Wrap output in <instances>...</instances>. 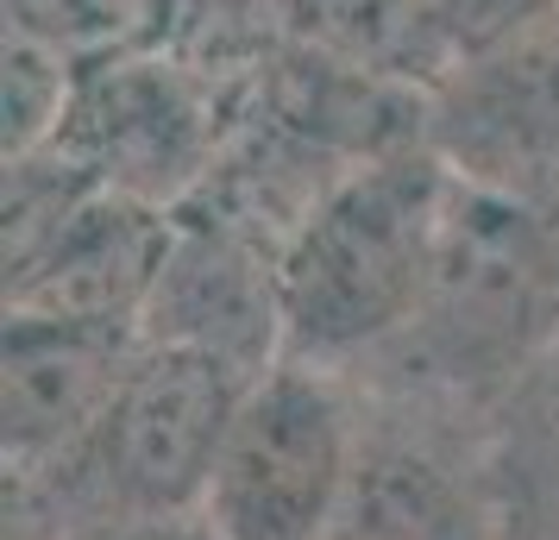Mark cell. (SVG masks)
<instances>
[{
    "instance_id": "8",
    "label": "cell",
    "mask_w": 559,
    "mask_h": 540,
    "mask_svg": "<svg viewBox=\"0 0 559 540\" xmlns=\"http://www.w3.org/2000/svg\"><path fill=\"white\" fill-rule=\"evenodd\" d=\"M145 327L76 321V314L7 309V478H51L95 434L102 409L127 377Z\"/></svg>"
},
{
    "instance_id": "4",
    "label": "cell",
    "mask_w": 559,
    "mask_h": 540,
    "mask_svg": "<svg viewBox=\"0 0 559 540\" xmlns=\"http://www.w3.org/2000/svg\"><path fill=\"white\" fill-rule=\"evenodd\" d=\"M252 107V63L195 57L182 45L88 70L57 157L139 207L177 214L227 164Z\"/></svg>"
},
{
    "instance_id": "10",
    "label": "cell",
    "mask_w": 559,
    "mask_h": 540,
    "mask_svg": "<svg viewBox=\"0 0 559 540\" xmlns=\"http://www.w3.org/2000/svg\"><path fill=\"white\" fill-rule=\"evenodd\" d=\"M490 434L515 540H559V352L490 403Z\"/></svg>"
},
{
    "instance_id": "9",
    "label": "cell",
    "mask_w": 559,
    "mask_h": 540,
    "mask_svg": "<svg viewBox=\"0 0 559 540\" xmlns=\"http://www.w3.org/2000/svg\"><path fill=\"white\" fill-rule=\"evenodd\" d=\"M264 20L283 45L415 95L453 70L440 0H264Z\"/></svg>"
},
{
    "instance_id": "5",
    "label": "cell",
    "mask_w": 559,
    "mask_h": 540,
    "mask_svg": "<svg viewBox=\"0 0 559 540\" xmlns=\"http://www.w3.org/2000/svg\"><path fill=\"white\" fill-rule=\"evenodd\" d=\"M328 540H515L490 409L421 384H358V453Z\"/></svg>"
},
{
    "instance_id": "2",
    "label": "cell",
    "mask_w": 559,
    "mask_h": 540,
    "mask_svg": "<svg viewBox=\"0 0 559 540\" xmlns=\"http://www.w3.org/2000/svg\"><path fill=\"white\" fill-rule=\"evenodd\" d=\"M547 352H559V189L503 195L459 182L428 309L353 384H421L490 409Z\"/></svg>"
},
{
    "instance_id": "14",
    "label": "cell",
    "mask_w": 559,
    "mask_h": 540,
    "mask_svg": "<svg viewBox=\"0 0 559 540\" xmlns=\"http://www.w3.org/2000/svg\"><path fill=\"white\" fill-rule=\"evenodd\" d=\"M547 13H559V0H440V26H447L453 63L484 51V45H503L522 26L547 20Z\"/></svg>"
},
{
    "instance_id": "7",
    "label": "cell",
    "mask_w": 559,
    "mask_h": 540,
    "mask_svg": "<svg viewBox=\"0 0 559 540\" xmlns=\"http://www.w3.org/2000/svg\"><path fill=\"white\" fill-rule=\"evenodd\" d=\"M428 145L472 189H559V13L459 57L428 88Z\"/></svg>"
},
{
    "instance_id": "1",
    "label": "cell",
    "mask_w": 559,
    "mask_h": 540,
    "mask_svg": "<svg viewBox=\"0 0 559 540\" xmlns=\"http://www.w3.org/2000/svg\"><path fill=\"white\" fill-rule=\"evenodd\" d=\"M453 202L459 177L428 132L340 170L277 252V359L378 371L428 309Z\"/></svg>"
},
{
    "instance_id": "11",
    "label": "cell",
    "mask_w": 559,
    "mask_h": 540,
    "mask_svg": "<svg viewBox=\"0 0 559 540\" xmlns=\"http://www.w3.org/2000/svg\"><path fill=\"white\" fill-rule=\"evenodd\" d=\"M182 0H7V32L57 51L82 76L177 45Z\"/></svg>"
},
{
    "instance_id": "12",
    "label": "cell",
    "mask_w": 559,
    "mask_h": 540,
    "mask_svg": "<svg viewBox=\"0 0 559 540\" xmlns=\"http://www.w3.org/2000/svg\"><path fill=\"white\" fill-rule=\"evenodd\" d=\"M82 70L63 63L57 51L32 45L20 32H7V164L57 152V139L70 127Z\"/></svg>"
},
{
    "instance_id": "13",
    "label": "cell",
    "mask_w": 559,
    "mask_h": 540,
    "mask_svg": "<svg viewBox=\"0 0 559 540\" xmlns=\"http://www.w3.org/2000/svg\"><path fill=\"white\" fill-rule=\"evenodd\" d=\"M7 540H221L202 509L182 515H107V521H70L45 490L7 478Z\"/></svg>"
},
{
    "instance_id": "3",
    "label": "cell",
    "mask_w": 559,
    "mask_h": 540,
    "mask_svg": "<svg viewBox=\"0 0 559 540\" xmlns=\"http://www.w3.org/2000/svg\"><path fill=\"white\" fill-rule=\"evenodd\" d=\"M258 371L182 346V339H139L127 377L102 409L95 434L51 478H20L45 490L70 521L107 515H182L202 509L221 440H227L239 396Z\"/></svg>"
},
{
    "instance_id": "6",
    "label": "cell",
    "mask_w": 559,
    "mask_h": 540,
    "mask_svg": "<svg viewBox=\"0 0 559 540\" xmlns=\"http://www.w3.org/2000/svg\"><path fill=\"white\" fill-rule=\"evenodd\" d=\"M358 453V384L277 359L258 371L207 478L202 515L221 540H328Z\"/></svg>"
}]
</instances>
